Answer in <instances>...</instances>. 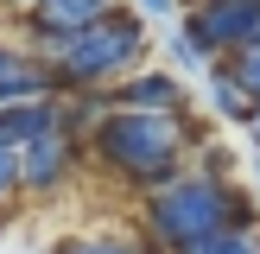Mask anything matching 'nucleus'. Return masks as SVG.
Segmentation results:
<instances>
[{
	"mask_svg": "<svg viewBox=\"0 0 260 254\" xmlns=\"http://www.w3.org/2000/svg\"><path fill=\"white\" fill-rule=\"evenodd\" d=\"M190 89L178 70H134L121 89H114V108H140V114H184Z\"/></svg>",
	"mask_w": 260,
	"mask_h": 254,
	"instance_id": "nucleus-7",
	"label": "nucleus"
},
{
	"mask_svg": "<svg viewBox=\"0 0 260 254\" xmlns=\"http://www.w3.org/2000/svg\"><path fill=\"white\" fill-rule=\"evenodd\" d=\"M184 7H197V0H184Z\"/></svg>",
	"mask_w": 260,
	"mask_h": 254,
	"instance_id": "nucleus-19",
	"label": "nucleus"
},
{
	"mask_svg": "<svg viewBox=\"0 0 260 254\" xmlns=\"http://www.w3.org/2000/svg\"><path fill=\"white\" fill-rule=\"evenodd\" d=\"M190 121L184 114H140V108H114L108 121L89 134V159L102 165L108 178L134 190H159L184 172L190 159Z\"/></svg>",
	"mask_w": 260,
	"mask_h": 254,
	"instance_id": "nucleus-3",
	"label": "nucleus"
},
{
	"mask_svg": "<svg viewBox=\"0 0 260 254\" xmlns=\"http://www.w3.org/2000/svg\"><path fill=\"white\" fill-rule=\"evenodd\" d=\"M83 152H89V146L70 134V127H57V134L19 146V184H25V197H51V190H63L70 172L83 165Z\"/></svg>",
	"mask_w": 260,
	"mask_h": 254,
	"instance_id": "nucleus-5",
	"label": "nucleus"
},
{
	"mask_svg": "<svg viewBox=\"0 0 260 254\" xmlns=\"http://www.w3.org/2000/svg\"><path fill=\"white\" fill-rule=\"evenodd\" d=\"M0 7H19V13H32V7H38V0H0Z\"/></svg>",
	"mask_w": 260,
	"mask_h": 254,
	"instance_id": "nucleus-16",
	"label": "nucleus"
},
{
	"mask_svg": "<svg viewBox=\"0 0 260 254\" xmlns=\"http://www.w3.org/2000/svg\"><path fill=\"white\" fill-rule=\"evenodd\" d=\"M19 197H25V184H19V140L0 127V210H13Z\"/></svg>",
	"mask_w": 260,
	"mask_h": 254,
	"instance_id": "nucleus-12",
	"label": "nucleus"
},
{
	"mask_svg": "<svg viewBox=\"0 0 260 254\" xmlns=\"http://www.w3.org/2000/svg\"><path fill=\"white\" fill-rule=\"evenodd\" d=\"M165 57H172V70H184V76H210L216 70V57H210V45H203L197 32H190L184 19L165 32Z\"/></svg>",
	"mask_w": 260,
	"mask_h": 254,
	"instance_id": "nucleus-10",
	"label": "nucleus"
},
{
	"mask_svg": "<svg viewBox=\"0 0 260 254\" xmlns=\"http://www.w3.org/2000/svg\"><path fill=\"white\" fill-rule=\"evenodd\" d=\"M203 89H210V102H216V114L222 121H235V127H254V114H260V96L248 89V76L235 70V57H222L210 76H203Z\"/></svg>",
	"mask_w": 260,
	"mask_h": 254,
	"instance_id": "nucleus-9",
	"label": "nucleus"
},
{
	"mask_svg": "<svg viewBox=\"0 0 260 254\" xmlns=\"http://www.w3.org/2000/svg\"><path fill=\"white\" fill-rule=\"evenodd\" d=\"M57 254H152V248L134 235H63Z\"/></svg>",
	"mask_w": 260,
	"mask_h": 254,
	"instance_id": "nucleus-11",
	"label": "nucleus"
},
{
	"mask_svg": "<svg viewBox=\"0 0 260 254\" xmlns=\"http://www.w3.org/2000/svg\"><path fill=\"white\" fill-rule=\"evenodd\" d=\"M248 140H254V152H260V114H254V127H248Z\"/></svg>",
	"mask_w": 260,
	"mask_h": 254,
	"instance_id": "nucleus-17",
	"label": "nucleus"
},
{
	"mask_svg": "<svg viewBox=\"0 0 260 254\" xmlns=\"http://www.w3.org/2000/svg\"><path fill=\"white\" fill-rule=\"evenodd\" d=\"M190 254H260V235H254V223H235V229H222V235L197 241Z\"/></svg>",
	"mask_w": 260,
	"mask_h": 254,
	"instance_id": "nucleus-13",
	"label": "nucleus"
},
{
	"mask_svg": "<svg viewBox=\"0 0 260 254\" xmlns=\"http://www.w3.org/2000/svg\"><path fill=\"white\" fill-rule=\"evenodd\" d=\"M140 13H146V19H184V0H140Z\"/></svg>",
	"mask_w": 260,
	"mask_h": 254,
	"instance_id": "nucleus-15",
	"label": "nucleus"
},
{
	"mask_svg": "<svg viewBox=\"0 0 260 254\" xmlns=\"http://www.w3.org/2000/svg\"><path fill=\"white\" fill-rule=\"evenodd\" d=\"M108 13H121V0H38L25 13V38H70V32L102 25Z\"/></svg>",
	"mask_w": 260,
	"mask_h": 254,
	"instance_id": "nucleus-6",
	"label": "nucleus"
},
{
	"mask_svg": "<svg viewBox=\"0 0 260 254\" xmlns=\"http://www.w3.org/2000/svg\"><path fill=\"white\" fill-rule=\"evenodd\" d=\"M57 96V83H51V70L32 57L25 45H7L0 38V108H19V102H45Z\"/></svg>",
	"mask_w": 260,
	"mask_h": 254,
	"instance_id": "nucleus-8",
	"label": "nucleus"
},
{
	"mask_svg": "<svg viewBox=\"0 0 260 254\" xmlns=\"http://www.w3.org/2000/svg\"><path fill=\"white\" fill-rule=\"evenodd\" d=\"M235 223H254V216L241 203V184L216 159L184 165L172 184L146 190V241H152V254H190L197 241L222 235Z\"/></svg>",
	"mask_w": 260,
	"mask_h": 254,
	"instance_id": "nucleus-1",
	"label": "nucleus"
},
{
	"mask_svg": "<svg viewBox=\"0 0 260 254\" xmlns=\"http://www.w3.org/2000/svg\"><path fill=\"white\" fill-rule=\"evenodd\" d=\"M235 70L248 76V89L260 96V32H254V45H248V51H235Z\"/></svg>",
	"mask_w": 260,
	"mask_h": 254,
	"instance_id": "nucleus-14",
	"label": "nucleus"
},
{
	"mask_svg": "<svg viewBox=\"0 0 260 254\" xmlns=\"http://www.w3.org/2000/svg\"><path fill=\"white\" fill-rule=\"evenodd\" d=\"M25 51L51 70L57 96H83V89H121L134 70H146L152 38H146V13L121 7V13H108L102 25H89V32L25 38Z\"/></svg>",
	"mask_w": 260,
	"mask_h": 254,
	"instance_id": "nucleus-2",
	"label": "nucleus"
},
{
	"mask_svg": "<svg viewBox=\"0 0 260 254\" xmlns=\"http://www.w3.org/2000/svg\"><path fill=\"white\" fill-rule=\"evenodd\" d=\"M184 25L210 45V57H235V51L254 45L260 32V0H197V7H184Z\"/></svg>",
	"mask_w": 260,
	"mask_h": 254,
	"instance_id": "nucleus-4",
	"label": "nucleus"
},
{
	"mask_svg": "<svg viewBox=\"0 0 260 254\" xmlns=\"http://www.w3.org/2000/svg\"><path fill=\"white\" fill-rule=\"evenodd\" d=\"M254 178H260V152H254Z\"/></svg>",
	"mask_w": 260,
	"mask_h": 254,
	"instance_id": "nucleus-18",
	"label": "nucleus"
}]
</instances>
